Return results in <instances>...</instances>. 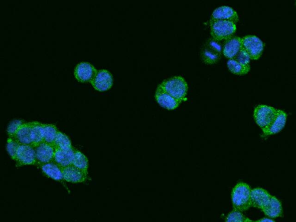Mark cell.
Listing matches in <instances>:
<instances>
[{
  "instance_id": "26",
  "label": "cell",
  "mask_w": 296,
  "mask_h": 222,
  "mask_svg": "<svg viewBox=\"0 0 296 222\" xmlns=\"http://www.w3.org/2000/svg\"><path fill=\"white\" fill-rule=\"evenodd\" d=\"M20 144L14 138L9 137L7 141V150L11 159H16L17 153Z\"/></svg>"
},
{
  "instance_id": "28",
  "label": "cell",
  "mask_w": 296,
  "mask_h": 222,
  "mask_svg": "<svg viewBox=\"0 0 296 222\" xmlns=\"http://www.w3.org/2000/svg\"><path fill=\"white\" fill-rule=\"evenodd\" d=\"M25 122L20 119H15L10 122L7 128V134L9 137L14 138L20 127Z\"/></svg>"
},
{
  "instance_id": "18",
  "label": "cell",
  "mask_w": 296,
  "mask_h": 222,
  "mask_svg": "<svg viewBox=\"0 0 296 222\" xmlns=\"http://www.w3.org/2000/svg\"><path fill=\"white\" fill-rule=\"evenodd\" d=\"M42 172L47 176L56 181H64V177L62 168L52 161V162L39 165Z\"/></svg>"
},
{
  "instance_id": "7",
  "label": "cell",
  "mask_w": 296,
  "mask_h": 222,
  "mask_svg": "<svg viewBox=\"0 0 296 222\" xmlns=\"http://www.w3.org/2000/svg\"><path fill=\"white\" fill-rule=\"evenodd\" d=\"M15 161L18 167L36 165V151L34 146L20 144Z\"/></svg>"
},
{
  "instance_id": "5",
  "label": "cell",
  "mask_w": 296,
  "mask_h": 222,
  "mask_svg": "<svg viewBox=\"0 0 296 222\" xmlns=\"http://www.w3.org/2000/svg\"><path fill=\"white\" fill-rule=\"evenodd\" d=\"M222 47L219 41L213 38L209 39L202 51V58L203 61L209 65L214 64L221 58Z\"/></svg>"
},
{
  "instance_id": "6",
  "label": "cell",
  "mask_w": 296,
  "mask_h": 222,
  "mask_svg": "<svg viewBox=\"0 0 296 222\" xmlns=\"http://www.w3.org/2000/svg\"><path fill=\"white\" fill-rule=\"evenodd\" d=\"M242 47L248 53L250 58L257 60L260 58L264 50V44L259 37L248 35L242 38Z\"/></svg>"
},
{
  "instance_id": "31",
  "label": "cell",
  "mask_w": 296,
  "mask_h": 222,
  "mask_svg": "<svg viewBox=\"0 0 296 222\" xmlns=\"http://www.w3.org/2000/svg\"><path fill=\"white\" fill-rule=\"evenodd\" d=\"M245 222H255V221H253L252 220H250V219H249V218L246 217Z\"/></svg>"
},
{
  "instance_id": "32",
  "label": "cell",
  "mask_w": 296,
  "mask_h": 222,
  "mask_svg": "<svg viewBox=\"0 0 296 222\" xmlns=\"http://www.w3.org/2000/svg\"><path fill=\"white\" fill-rule=\"evenodd\" d=\"M295 4H296V3H295Z\"/></svg>"
},
{
  "instance_id": "12",
  "label": "cell",
  "mask_w": 296,
  "mask_h": 222,
  "mask_svg": "<svg viewBox=\"0 0 296 222\" xmlns=\"http://www.w3.org/2000/svg\"><path fill=\"white\" fill-rule=\"evenodd\" d=\"M239 17L236 11L228 6H222L215 9L211 15V21H229L236 24Z\"/></svg>"
},
{
  "instance_id": "11",
  "label": "cell",
  "mask_w": 296,
  "mask_h": 222,
  "mask_svg": "<svg viewBox=\"0 0 296 222\" xmlns=\"http://www.w3.org/2000/svg\"><path fill=\"white\" fill-rule=\"evenodd\" d=\"M155 99L159 105L169 110H173L179 106L181 102L166 92L159 85L155 94Z\"/></svg>"
},
{
  "instance_id": "20",
  "label": "cell",
  "mask_w": 296,
  "mask_h": 222,
  "mask_svg": "<svg viewBox=\"0 0 296 222\" xmlns=\"http://www.w3.org/2000/svg\"><path fill=\"white\" fill-rule=\"evenodd\" d=\"M14 138L21 145H32L31 125L30 122H25L18 129Z\"/></svg>"
},
{
  "instance_id": "2",
  "label": "cell",
  "mask_w": 296,
  "mask_h": 222,
  "mask_svg": "<svg viewBox=\"0 0 296 222\" xmlns=\"http://www.w3.org/2000/svg\"><path fill=\"white\" fill-rule=\"evenodd\" d=\"M171 96L181 103L185 99L188 90V85L184 78L175 76L166 79L160 85Z\"/></svg>"
},
{
  "instance_id": "1",
  "label": "cell",
  "mask_w": 296,
  "mask_h": 222,
  "mask_svg": "<svg viewBox=\"0 0 296 222\" xmlns=\"http://www.w3.org/2000/svg\"><path fill=\"white\" fill-rule=\"evenodd\" d=\"M251 191V188L244 182H238L234 186L231 192V201L234 209L244 212L252 207Z\"/></svg>"
},
{
  "instance_id": "19",
  "label": "cell",
  "mask_w": 296,
  "mask_h": 222,
  "mask_svg": "<svg viewBox=\"0 0 296 222\" xmlns=\"http://www.w3.org/2000/svg\"><path fill=\"white\" fill-rule=\"evenodd\" d=\"M265 215L268 217L276 218L283 215V208L281 202L275 196H271L267 205L262 210Z\"/></svg>"
},
{
  "instance_id": "24",
  "label": "cell",
  "mask_w": 296,
  "mask_h": 222,
  "mask_svg": "<svg viewBox=\"0 0 296 222\" xmlns=\"http://www.w3.org/2000/svg\"><path fill=\"white\" fill-rule=\"evenodd\" d=\"M58 131L55 126L49 125V124H43L44 142L54 144Z\"/></svg>"
},
{
  "instance_id": "9",
  "label": "cell",
  "mask_w": 296,
  "mask_h": 222,
  "mask_svg": "<svg viewBox=\"0 0 296 222\" xmlns=\"http://www.w3.org/2000/svg\"><path fill=\"white\" fill-rule=\"evenodd\" d=\"M93 88L100 92L106 91L112 87L113 79L111 73L107 70L97 71L92 81Z\"/></svg>"
},
{
  "instance_id": "8",
  "label": "cell",
  "mask_w": 296,
  "mask_h": 222,
  "mask_svg": "<svg viewBox=\"0 0 296 222\" xmlns=\"http://www.w3.org/2000/svg\"><path fill=\"white\" fill-rule=\"evenodd\" d=\"M36 156V165L44 164L54 161L56 148L54 144L43 142L34 146Z\"/></svg>"
},
{
  "instance_id": "27",
  "label": "cell",
  "mask_w": 296,
  "mask_h": 222,
  "mask_svg": "<svg viewBox=\"0 0 296 222\" xmlns=\"http://www.w3.org/2000/svg\"><path fill=\"white\" fill-rule=\"evenodd\" d=\"M246 219L242 212L234 209L226 216V222H245Z\"/></svg>"
},
{
  "instance_id": "17",
  "label": "cell",
  "mask_w": 296,
  "mask_h": 222,
  "mask_svg": "<svg viewBox=\"0 0 296 222\" xmlns=\"http://www.w3.org/2000/svg\"><path fill=\"white\" fill-rule=\"evenodd\" d=\"M75 149H56L54 162L62 168L70 166L73 164Z\"/></svg>"
},
{
  "instance_id": "4",
  "label": "cell",
  "mask_w": 296,
  "mask_h": 222,
  "mask_svg": "<svg viewBox=\"0 0 296 222\" xmlns=\"http://www.w3.org/2000/svg\"><path fill=\"white\" fill-rule=\"evenodd\" d=\"M277 110L266 105H259L253 112L254 119L262 130L267 128L274 119Z\"/></svg>"
},
{
  "instance_id": "23",
  "label": "cell",
  "mask_w": 296,
  "mask_h": 222,
  "mask_svg": "<svg viewBox=\"0 0 296 222\" xmlns=\"http://www.w3.org/2000/svg\"><path fill=\"white\" fill-rule=\"evenodd\" d=\"M227 65L231 73L237 75L246 74L250 69V66L243 65L234 59H229L227 61Z\"/></svg>"
},
{
  "instance_id": "29",
  "label": "cell",
  "mask_w": 296,
  "mask_h": 222,
  "mask_svg": "<svg viewBox=\"0 0 296 222\" xmlns=\"http://www.w3.org/2000/svg\"><path fill=\"white\" fill-rule=\"evenodd\" d=\"M235 60L240 63L243 65L250 66V58L248 53L246 52L244 48L239 52L237 55L235 57Z\"/></svg>"
},
{
  "instance_id": "25",
  "label": "cell",
  "mask_w": 296,
  "mask_h": 222,
  "mask_svg": "<svg viewBox=\"0 0 296 222\" xmlns=\"http://www.w3.org/2000/svg\"><path fill=\"white\" fill-rule=\"evenodd\" d=\"M54 145L56 149H69L73 148L70 138L67 135L59 131L57 134Z\"/></svg>"
},
{
  "instance_id": "30",
  "label": "cell",
  "mask_w": 296,
  "mask_h": 222,
  "mask_svg": "<svg viewBox=\"0 0 296 222\" xmlns=\"http://www.w3.org/2000/svg\"><path fill=\"white\" fill-rule=\"evenodd\" d=\"M255 222H275L274 220L271 219V218L264 217L262 219H260L256 221Z\"/></svg>"
},
{
  "instance_id": "16",
  "label": "cell",
  "mask_w": 296,
  "mask_h": 222,
  "mask_svg": "<svg viewBox=\"0 0 296 222\" xmlns=\"http://www.w3.org/2000/svg\"><path fill=\"white\" fill-rule=\"evenodd\" d=\"M272 195L262 188H255L251 191L252 206L262 210L270 200Z\"/></svg>"
},
{
  "instance_id": "22",
  "label": "cell",
  "mask_w": 296,
  "mask_h": 222,
  "mask_svg": "<svg viewBox=\"0 0 296 222\" xmlns=\"http://www.w3.org/2000/svg\"><path fill=\"white\" fill-rule=\"evenodd\" d=\"M74 167L88 173L89 161L88 158L80 151L75 149L73 164Z\"/></svg>"
},
{
  "instance_id": "3",
  "label": "cell",
  "mask_w": 296,
  "mask_h": 222,
  "mask_svg": "<svg viewBox=\"0 0 296 222\" xmlns=\"http://www.w3.org/2000/svg\"><path fill=\"white\" fill-rule=\"evenodd\" d=\"M236 29V25L233 22L221 20L211 22V35L213 39L219 41L232 37Z\"/></svg>"
},
{
  "instance_id": "15",
  "label": "cell",
  "mask_w": 296,
  "mask_h": 222,
  "mask_svg": "<svg viewBox=\"0 0 296 222\" xmlns=\"http://www.w3.org/2000/svg\"><path fill=\"white\" fill-rule=\"evenodd\" d=\"M242 47V38L235 36L227 40L223 47V53L226 58L234 59Z\"/></svg>"
},
{
  "instance_id": "13",
  "label": "cell",
  "mask_w": 296,
  "mask_h": 222,
  "mask_svg": "<svg viewBox=\"0 0 296 222\" xmlns=\"http://www.w3.org/2000/svg\"><path fill=\"white\" fill-rule=\"evenodd\" d=\"M287 115L281 110H277L276 114L272 122L267 128L263 130L265 135H274L281 131L285 126Z\"/></svg>"
},
{
  "instance_id": "14",
  "label": "cell",
  "mask_w": 296,
  "mask_h": 222,
  "mask_svg": "<svg viewBox=\"0 0 296 222\" xmlns=\"http://www.w3.org/2000/svg\"><path fill=\"white\" fill-rule=\"evenodd\" d=\"M64 180L67 182L79 183L86 181L88 173L76 168L74 165L62 168Z\"/></svg>"
},
{
  "instance_id": "21",
  "label": "cell",
  "mask_w": 296,
  "mask_h": 222,
  "mask_svg": "<svg viewBox=\"0 0 296 222\" xmlns=\"http://www.w3.org/2000/svg\"><path fill=\"white\" fill-rule=\"evenodd\" d=\"M33 146H36L44 142L43 124L37 122H30Z\"/></svg>"
},
{
  "instance_id": "10",
  "label": "cell",
  "mask_w": 296,
  "mask_h": 222,
  "mask_svg": "<svg viewBox=\"0 0 296 222\" xmlns=\"http://www.w3.org/2000/svg\"><path fill=\"white\" fill-rule=\"evenodd\" d=\"M97 72L96 68L90 63L82 62L75 67L74 74L78 81L86 82L92 81Z\"/></svg>"
}]
</instances>
